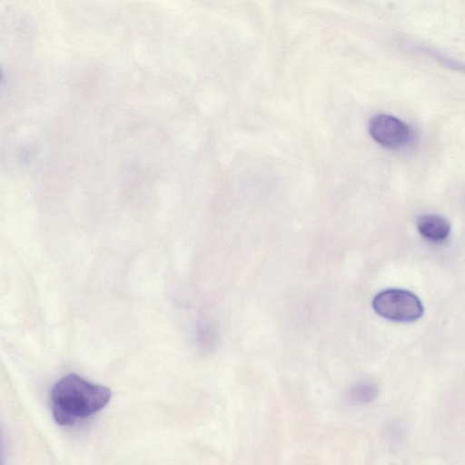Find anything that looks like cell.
I'll return each mask as SVG.
<instances>
[{
	"mask_svg": "<svg viewBox=\"0 0 465 465\" xmlns=\"http://www.w3.org/2000/svg\"><path fill=\"white\" fill-rule=\"evenodd\" d=\"M378 394L377 387L370 382H361L354 386L351 391V399L359 403H369Z\"/></svg>",
	"mask_w": 465,
	"mask_h": 465,
	"instance_id": "5b68a950",
	"label": "cell"
},
{
	"mask_svg": "<svg viewBox=\"0 0 465 465\" xmlns=\"http://www.w3.org/2000/svg\"><path fill=\"white\" fill-rule=\"evenodd\" d=\"M111 396L107 387L89 382L74 373L68 374L52 389L53 417L61 426H72L105 407Z\"/></svg>",
	"mask_w": 465,
	"mask_h": 465,
	"instance_id": "6da1fadb",
	"label": "cell"
},
{
	"mask_svg": "<svg viewBox=\"0 0 465 465\" xmlns=\"http://www.w3.org/2000/svg\"><path fill=\"white\" fill-rule=\"evenodd\" d=\"M0 465H5V448L2 434L0 431Z\"/></svg>",
	"mask_w": 465,
	"mask_h": 465,
	"instance_id": "8992f818",
	"label": "cell"
},
{
	"mask_svg": "<svg viewBox=\"0 0 465 465\" xmlns=\"http://www.w3.org/2000/svg\"><path fill=\"white\" fill-rule=\"evenodd\" d=\"M372 308L380 316L398 322H412L423 314L420 300L401 289L384 290L373 298Z\"/></svg>",
	"mask_w": 465,
	"mask_h": 465,
	"instance_id": "7a4b0ae2",
	"label": "cell"
},
{
	"mask_svg": "<svg viewBox=\"0 0 465 465\" xmlns=\"http://www.w3.org/2000/svg\"><path fill=\"white\" fill-rule=\"evenodd\" d=\"M369 133L381 145L398 149L412 140V130L401 119L386 114L374 115L369 122Z\"/></svg>",
	"mask_w": 465,
	"mask_h": 465,
	"instance_id": "3957f363",
	"label": "cell"
},
{
	"mask_svg": "<svg viewBox=\"0 0 465 465\" xmlns=\"http://www.w3.org/2000/svg\"><path fill=\"white\" fill-rule=\"evenodd\" d=\"M417 228L420 235L431 242H442L450 232L449 221L441 215L432 213L420 215Z\"/></svg>",
	"mask_w": 465,
	"mask_h": 465,
	"instance_id": "277c9868",
	"label": "cell"
}]
</instances>
